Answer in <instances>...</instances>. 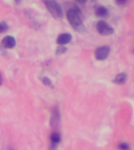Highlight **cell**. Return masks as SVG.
Wrapping results in <instances>:
<instances>
[{
  "instance_id": "cell-1",
  "label": "cell",
  "mask_w": 134,
  "mask_h": 150,
  "mask_svg": "<svg viewBox=\"0 0 134 150\" xmlns=\"http://www.w3.org/2000/svg\"><path fill=\"white\" fill-rule=\"evenodd\" d=\"M66 16L71 26L74 28L77 32L85 33L86 29L83 25L82 19H81V11L77 7L69 9L66 13Z\"/></svg>"
},
{
  "instance_id": "cell-5",
  "label": "cell",
  "mask_w": 134,
  "mask_h": 150,
  "mask_svg": "<svg viewBox=\"0 0 134 150\" xmlns=\"http://www.w3.org/2000/svg\"><path fill=\"white\" fill-rule=\"evenodd\" d=\"M2 45L6 49H13L16 45V40L13 36H6L2 40Z\"/></svg>"
},
{
  "instance_id": "cell-14",
  "label": "cell",
  "mask_w": 134,
  "mask_h": 150,
  "mask_svg": "<svg viewBox=\"0 0 134 150\" xmlns=\"http://www.w3.org/2000/svg\"><path fill=\"white\" fill-rule=\"evenodd\" d=\"M119 148L121 149L122 150H127L128 149H129V145L127 144V143H121L119 145Z\"/></svg>"
},
{
  "instance_id": "cell-8",
  "label": "cell",
  "mask_w": 134,
  "mask_h": 150,
  "mask_svg": "<svg viewBox=\"0 0 134 150\" xmlns=\"http://www.w3.org/2000/svg\"><path fill=\"white\" fill-rule=\"evenodd\" d=\"M59 120H60V113L57 109H54L52 111V117H51V124L52 126H56V124H58Z\"/></svg>"
},
{
  "instance_id": "cell-18",
  "label": "cell",
  "mask_w": 134,
  "mask_h": 150,
  "mask_svg": "<svg viewBox=\"0 0 134 150\" xmlns=\"http://www.w3.org/2000/svg\"><path fill=\"white\" fill-rule=\"evenodd\" d=\"M2 78H1V77H0V85H1V84H2Z\"/></svg>"
},
{
  "instance_id": "cell-13",
  "label": "cell",
  "mask_w": 134,
  "mask_h": 150,
  "mask_svg": "<svg viewBox=\"0 0 134 150\" xmlns=\"http://www.w3.org/2000/svg\"><path fill=\"white\" fill-rule=\"evenodd\" d=\"M8 29V26L5 23H1L0 22V33H3L5 31H6Z\"/></svg>"
},
{
  "instance_id": "cell-3",
  "label": "cell",
  "mask_w": 134,
  "mask_h": 150,
  "mask_svg": "<svg viewBox=\"0 0 134 150\" xmlns=\"http://www.w3.org/2000/svg\"><path fill=\"white\" fill-rule=\"evenodd\" d=\"M96 30L101 35L108 36V35H112L114 33V29L112 27H110L107 22L103 21H100L96 23Z\"/></svg>"
},
{
  "instance_id": "cell-6",
  "label": "cell",
  "mask_w": 134,
  "mask_h": 150,
  "mask_svg": "<svg viewBox=\"0 0 134 150\" xmlns=\"http://www.w3.org/2000/svg\"><path fill=\"white\" fill-rule=\"evenodd\" d=\"M72 39V36L69 33H63L61 34L58 36L57 39H56V42L57 44L61 45H63L69 43Z\"/></svg>"
},
{
  "instance_id": "cell-12",
  "label": "cell",
  "mask_w": 134,
  "mask_h": 150,
  "mask_svg": "<svg viewBox=\"0 0 134 150\" xmlns=\"http://www.w3.org/2000/svg\"><path fill=\"white\" fill-rule=\"evenodd\" d=\"M42 82H43V84H44L45 85H46V86L53 87V85L52 84L51 80L49 79V77H43V78H42Z\"/></svg>"
},
{
  "instance_id": "cell-4",
  "label": "cell",
  "mask_w": 134,
  "mask_h": 150,
  "mask_svg": "<svg viewBox=\"0 0 134 150\" xmlns=\"http://www.w3.org/2000/svg\"><path fill=\"white\" fill-rule=\"evenodd\" d=\"M110 53V48L108 46H101L96 49L95 52V56L98 60H103L108 58V55Z\"/></svg>"
},
{
  "instance_id": "cell-17",
  "label": "cell",
  "mask_w": 134,
  "mask_h": 150,
  "mask_svg": "<svg viewBox=\"0 0 134 150\" xmlns=\"http://www.w3.org/2000/svg\"><path fill=\"white\" fill-rule=\"evenodd\" d=\"M5 150H14V149H12V148L9 147V148H7L6 149H5Z\"/></svg>"
},
{
  "instance_id": "cell-9",
  "label": "cell",
  "mask_w": 134,
  "mask_h": 150,
  "mask_svg": "<svg viewBox=\"0 0 134 150\" xmlns=\"http://www.w3.org/2000/svg\"><path fill=\"white\" fill-rule=\"evenodd\" d=\"M96 14L98 16H101V17H104V16H107L108 15V9L104 6H99L96 10Z\"/></svg>"
},
{
  "instance_id": "cell-19",
  "label": "cell",
  "mask_w": 134,
  "mask_h": 150,
  "mask_svg": "<svg viewBox=\"0 0 134 150\" xmlns=\"http://www.w3.org/2000/svg\"><path fill=\"white\" fill-rule=\"evenodd\" d=\"M16 1H19V0H16Z\"/></svg>"
},
{
  "instance_id": "cell-16",
  "label": "cell",
  "mask_w": 134,
  "mask_h": 150,
  "mask_svg": "<svg viewBox=\"0 0 134 150\" xmlns=\"http://www.w3.org/2000/svg\"><path fill=\"white\" fill-rule=\"evenodd\" d=\"M76 2H78V3H81V4H83V3H85V2H86L87 0H75Z\"/></svg>"
},
{
  "instance_id": "cell-10",
  "label": "cell",
  "mask_w": 134,
  "mask_h": 150,
  "mask_svg": "<svg viewBox=\"0 0 134 150\" xmlns=\"http://www.w3.org/2000/svg\"><path fill=\"white\" fill-rule=\"evenodd\" d=\"M52 145H56L61 142V135L58 133H53L50 137Z\"/></svg>"
},
{
  "instance_id": "cell-2",
  "label": "cell",
  "mask_w": 134,
  "mask_h": 150,
  "mask_svg": "<svg viewBox=\"0 0 134 150\" xmlns=\"http://www.w3.org/2000/svg\"><path fill=\"white\" fill-rule=\"evenodd\" d=\"M47 9L49 10L53 17L61 21L63 19V13L61 5L56 2V0H42Z\"/></svg>"
},
{
  "instance_id": "cell-15",
  "label": "cell",
  "mask_w": 134,
  "mask_h": 150,
  "mask_svg": "<svg viewBox=\"0 0 134 150\" xmlns=\"http://www.w3.org/2000/svg\"><path fill=\"white\" fill-rule=\"evenodd\" d=\"M118 5H124L125 3H126L128 0H115Z\"/></svg>"
},
{
  "instance_id": "cell-11",
  "label": "cell",
  "mask_w": 134,
  "mask_h": 150,
  "mask_svg": "<svg viewBox=\"0 0 134 150\" xmlns=\"http://www.w3.org/2000/svg\"><path fill=\"white\" fill-rule=\"evenodd\" d=\"M66 51H67V48L63 46V45H60L57 47V49H56V54L57 56H60L61 54H63L64 52H66Z\"/></svg>"
},
{
  "instance_id": "cell-7",
  "label": "cell",
  "mask_w": 134,
  "mask_h": 150,
  "mask_svg": "<svg viewBox=\"0 0 134 150\" xmlns=\"http://www.w3.org/2000/svg\"><path fill=\"white\" fill-rule=\"evenodd\" d=\"M127 79V75L125 73H120L113 80V82L117 84H123Z\"/></svg>"
}]
</instances>
